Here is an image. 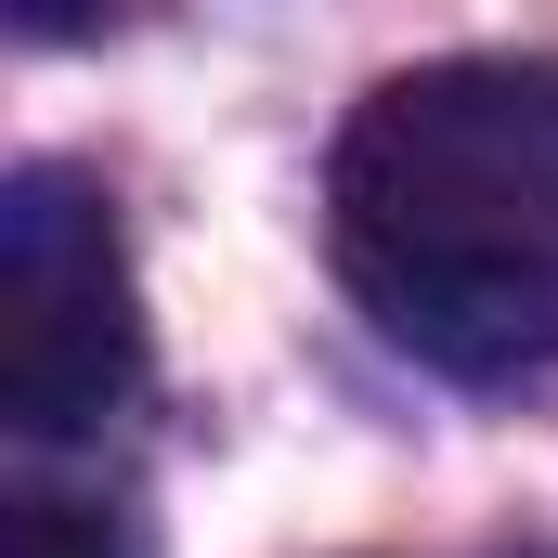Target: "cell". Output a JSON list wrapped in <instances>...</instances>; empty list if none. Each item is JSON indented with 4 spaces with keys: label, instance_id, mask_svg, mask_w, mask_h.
<instances>
[{
    "label": "cell",
    "instance_id": "cell-1",
    "mask_svg": "<svg viewBox=\"0 0 558 558\" xmlns=\"http://www.w3.org/2000/svg\"><path fill=\"white\" fill-rule=\"evenodd\" d=\"M351 299L441 377L558 364V65H416L364 92L325 169Z\"/></svg>",
    "mask_w": 558,
    "mask_h": 558
},
{
    "label": "cell",
    "instance_id": "cell-3",
    "mask_svg": "<svg viewBox=\"0 0 558 558\" xmlns=\"http://www.w3.org/2000/svg\"><path fill=\"white\" fill-rule=\"evenodd\" d=\"M0 558H131V533L105 507H65V494H26L0 520Z\"/></svg>",
    "mask_w": 558,
    "mask_h": 558
},
{
    "label": "cell",
    "instance_id": "cell-2",
    "mask_svg": "<svg viewBox=\"0 0 558 558\" xmlns=\"http://www.w3.org/2000/svg\"><path fill=\"white\" fill-rule=\"evenodd\" d=\"M131 377H143V312L105 195L78 169H13L0 182V416L26 441H65Z\"/></svg>",
    "mask_w": 558,
    "mask_h": 558
}]
</instances>
